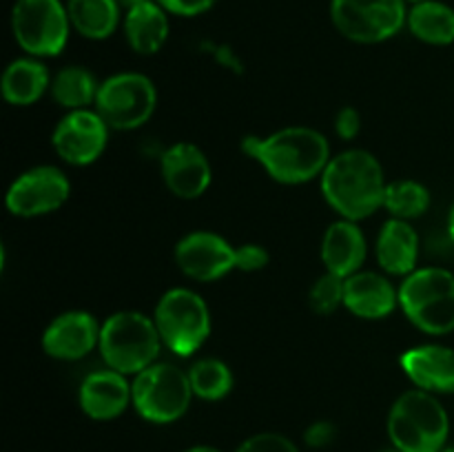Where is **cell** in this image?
Listing matches in <instances>:
<instances>
[{"label": "cell", "mask_w": 454, "mask_h": 452, "mask_svg": "<svg viewBox=\"0 0 454 452\" xmlns=\"http://www.w3.org/2000/svg\"><path fill=\"white\" fill-rule=\"evenodd\" d=\"M269 264V251L260 244H244V246H235V270H244V273H253Z\"/></svg>", "instance_id": "30"}, {"label": "cell", "mask_w": 454, "mask_h": 452, "mask_svg": "<svg viewBox=\"0 0 454 452\" xmlns=\"http://www.w3.org/2000/svg\"><path fill=\"white\" fill-rule=\"evenodd\" d=\"M177 269L198 282H215L235 270V246L211 230H193L176 246Z\"/></svg>", "instance_id": "13"}, {"label": "cell", "mask_w": 454, "mask_h": 452, "mask_svg": "<svg viewBox=\"0 0 454 452\" xmlns=\"http://www.w3.org/2000/svg\"><path fill=\"white\" fill-rule=\"evenodd\" d=\"M322 195L344 220H366L384 207L386 182L380 160L366 149L333 155L322 175Z\"/></svg>", "instance_id": "2"}, {"label": "cell", "mask_w": 454, "mask_h": 452, "mask_svg": "<svg viewBox=\"0 0 454 452\" xmlns=\"http://www.w3.org/2000/svg\"><path fill=\"white\" fill-rule=\"evenodd\" d=\"M78 401L84 415L91 419L111 421L122 415L129 403H133L131 384L127 381V375L114 368L96 370L80 384Z\"/></svg>", "instance_id": "16"}, {"label": "cell", "mask_w": 454, "mask_h": 452, "mask_svg": "<svg viewBox=\"0 0 454 452\" xmlns=\"http://www.w3.org/2000/svg\"><path fill=\"white\" fill-rule=\"evenodd\" d=\"M164 184L182 199H195L207 193L213 180V168L200 146L191 142L171 144L160 158Z\"/></svg>", "instance_id": "15"}, {"label": "cell", "mask_w": 454, "mask_h": 452, "mask_svg": "<svg viewBox=\"0 0 454 452\" xmlns=\"http://www.w3.org/2000/svg\"><path fill=\"white\" fill-rule=\"evenodd\" d=\"M122 29L133 51L140 56H153L164 47L168 38V29H171L168 12L158 0L142 3L124 12Z\"/></svg>", "instance_id": "21"}, {"label": "cell", "mask_w": 454, "mask_h": 452, "mask_svg": "<svg viewBox=\"0 0 454 452\" xmlns=\"http://www.w3.org/2000/svg\"><path fill=\"white\" fill-rule=\"evenodd\" d=\"M448 235L454 242V204L450 207V213H448Z\"/></svg>", "instance_id": "35"}, {"label": "cell", "mask_w": 454, "mask_h": 452, "mask_svg": "<svg viewBox=\"0 0 454 452\" xmlns=\"http://www.w3.org/2000/svg\"><path fill=\"white\" fill-rule=\"evenodd\" d=\"M406 0H331V20L344 38L377 44L406 27Z\"/></svg>", "instance_id": "9"}, {"label": "cell", "mask_w": 454, "mask_h": 452, "mask_svg": "<svg viewBox=\"0 0 454 452\" xmlns=\"http://www.w3.org/2000/svg\"><path fill=\"white\" fill-rule=\"evenodd\" d=\"M399 308L421 332L450 335L454 331V273L442 266L412 270L399 286Z\"/></svg>", "instance_id": "5"}, {"label": "cell", "mask_w": 454, "mask_h": 452, "mask_svg": "<svg viewBox=\"0 0 454 452\" xmlns=\"http://www.w3.org/2000/svg\"><path fill=\"white\" fill-rule=\"evenodd\" d=\"M388 434L402 452H442L450 434V419L437 394L415 388L390 408Z\"/></svg>", "instance_id": "3"}, {"label": "cell", "mask_w": 454, "mask_h": 452, "mask_svg": "<svg viewBox=\"0 0 454 452\" xmlns=\"http://www.w3.org/2000/svg\"><path fill=\"white\" fill-rule=\"evenodd\" d=\"M442 452H454V448H443Z\"/></svg>", "instance_id": "38"}, {"label": "cell", "mask_w": 454, "mask_h": 452, "mask_svg": "<svg viewBox=\"0 0 454 452\" xmlns=\"http://www.w3.org/2000/svg\"><path fill=\"white\" fill-rule=\"evenodd\" d=\"M98 89H100V82H98L91 71L84 69V66L71 65L53 75L49 93L67 111H78L89 109V105H96Z\"/></svg>", "instance_id": "25"}, {"label": "cell", "mask_w": 454, "mask_h": 452, "mask_svg": "<svg viewBox=\"0 0 454 452\" xmlns=\"http://www.w3.org/2000/svg\"><path fill=\"white\" fill-rule=\"evenodd\" d=\"M131 399L137 415L151 424L177 421L193 399L189 372L173 363L155 362L133 377Z\"/></svg>", "instance_id": "7"}, {"label": "cell", "mask_w": 454, "mask_h": 452, "mask_svg": "<svg viewBox=\"0 0 454 452\" xmlns=\"http://www.w3.org/2000/svg\"><path fill=\"white\" fill-rule=\"evenodd\" d=\"M12 31L18 47L34 58H53L67 47L71 31L69 12L62 0H16Z\"/></svg>", "instance_id": "8"}, {"label": "cell", "mask_w": 454, "mask_h": 452, "mask_svg": "<svg viewBox=\"0 0 454 452\" xmlns=\"http://www.w3.org/2000/svg\"><path fill=\"white\" fill-rule=\"evenodd\" d=\"M155 326L162 344L177 357H191L211 335V310L195 291L171 288L155 306Z\"/></svg>", "instance_id": "6"}, {"label": "cell", "mask_w": 454, "mask_h": 452, "mask_svg": "<svg viewBox=\"0 0 454 452\" xmlns=\"http://www.w3.org/2000/svg\"><path fill=\"white\" fill-rule=\"evenodd\" d=\"M384 208L397 220H415L428 213L430 191L417 180H395L386 186Z\"/></svg>", "instance_id": "27"}, {"label": "cell", "mask_w": 454, "mask_h": 452, "mask_svg": "<svg viewBox=\"0 0 454 452\" xmlns=\"http://www.w3.org/2000/svg\"><path fill=\"white\" fill-rule=\"evenodd\" d=\"M158 105V91L151 78L136 71L115 74L100 82L96 97V111L109 129L131 131L142 127L153 115Z\"/></svg>", "instance_id": "10"}, {"label": "cell", "mask_w": 454, "mask_h": 452, "mask_svg": "<svg viewBox=\"0 0 454 452\" xmlns=\"http://www.w3.org/2000/svg\"><path fill=\"white\" fill-rule=\"evenodd\" d=\"M71 182L58 167L40 164L29 168L9 184L7 204L9 213L18 217H40L58 211L69 199Z\"/></svg>", "instance_id": "11"}, {"label": "cell", "mask_w": 454, "mask_h": 452, "mask_svg": "<svg viewBox=\"0 0 454 452\" xmlns=\"http://www.w3.org/2000/svg\"><path fill=\"white\" fill-rule=\"evenodd\" d=\"M160 346L164 344L153 317L137 310H120L102 323L98 348L106 366L136 377L158 362Z\"/></svg>", "instance_id": "4"}, {"label": "cell", "mask_w": 454, "mask_h": 452, "mask_svg": "<svg viewBox=\"0 0 454 452\" xmlns=\"http://www.w3.org/2000/svg\"><path fill=\"white\" fill-rule=\"evenodd\" d=\"M408 29L417 40L434 47L454 43V9L442 0H426L408 9Z\"/></svg>", "instance_id": "24"}, {"label": "cell", "mask_w": 454, "mask_h": 452, "mask_svg": "<svg viewBox=\"0 0 454 452\" xmlns=\"http://www.w3.org/2000/svg\"><path fill=\"white\" fill-rule=\"evenodd\" d=\"M0 87H3V96L9 105L29 106L49 91L51 74L40 58H18L7 65Z\"/></svg>", "instance_id": "22"}, {"label": "cell", "mask_w": 454, "mask_h": 452, "mask_svg": "<svg viewBox=\"0 0 454 452\" xmlns=\"http://www.w3.org/2000/svg\"><path fill=\"white\" fill-rule=\"evenodd\" d=\"M377 261L388 275L408 277L412 270H417L419 260V235L412 229L411 222L393 220L381 226L377 235Z\"/></svg>", "instance_id": "20"}, {"label": "cell", "mask_w": 454, "mask_h": 452, "mask_svg": "<svg viewBox=\"0 0 454 452\" xmlns=\"http://www.w3.org/2000/svg\"><path fill=\"white\" fill-rule=\"evenodd\" d=\"M406 3H411V4H417V3H426V0H406Z\"/></svg>", "instance_id": "37"}, {"label": "cell", "mask_w": 454, "mask_h": 452, "mask_svg": "<svg viewBox=\"0 0 454 452\" xmlns=\"http://www.w3.org/2000/svg\"><path fill=\"white\" fill-rule=\"evenodd\" d=\"M118 3H120V7H122V12H127V9L137 7V4H142V3H149V0H118Z\"/></svg>", "instance_id": "34"}, {"label": "cell", "mask_w": 454, "mask_h": 452, "mask_svg": "<svg viewBox=\"0 0 454 452\" xmlns=\"http://www.w3.org/2000/svg\"><path fill=\"white\" fill-rule=\"evenodd\" d=\"M235 452H300V448L284 434L260 433L248 437Z\"/></svg>", "instance_id": "29"}, {"label": "cell", "mask_w": 454, "mask_h": 452, "mask_svg": "<svg viewBox=\"0 0 454 452\" xmlns=\"http://www.w3.org/2000/svg\"><path fill=\"white\" fill-rule=\"evenodd\" d=\"M384 452H402V450H397V448H393V450H384Z\"/></svg>", "instance_id": "39"}, {"label": "cell", "mask_w": 454, "mask_h": 452, "mask_svg": "<svg viewBox=\"0 0 454 452\" xmlns=\"http://www.w3.org/2000/svg\"><path fill=\"white\" fill-rule=\"evenodd\" d=\"M71 29L82 38L105 40L122 22V7L118 0H67Z\"/></svg>", "instance_id": "23"}, {"label": "cell", "mask_w": 454, "mask_h": 452, "mask_svg": "<svg viewBox=\"0 0 454 452\" xmlns=\"http://www.w3.org/2000/svg\"><path fill=\"white\" fill-rule=\"evenodd\" d=\"M335 434V424H331V421H315V424H310L309 428H306L304 441L309 443L310 448H326L328 443H333Z\"/></svg>", "instance_id": "33"}, {"label": "cell", "mask_w": 454, "mask_h": 452, "mask_svg": "<svg viewBox=\"0 0 454 452\" xmlns=\"http://www.w3.org/2000/svg\"><path fill=\"white\" fill-rule=\"evenodd\" d=\"M402 368L419 390L454 394V350L442 344H424L402 355Z\"/></svg>", "instance_id": "17"}, {"label": "cell", "mask_w": 454, "mask_h": 452, "mask_svg": "<svg viewBox=\"0 0 454 452\" xmlns=\"http://www.w3.org/2000/svg\"><path fill=\"white\" fill-rule=\"evenodd\" d=\"M109 142V124L96 109L69 111L56 124L51 144L65 162L74 167H87L96 162Z\"/></svg>", "instance_id": "12"}, {"label": "cell", "mask_w": 454, "mask_h": 452, "mask_svg": "<svg viewBox=\"0 0 454 452\" xmlns=\"http://www.w3.org/2000/svg\"><path fill=\"white\" fill-rule=\"evenodd\" d=\"M344 306L362 319H384L399 306V291L386 275L357 270L346 277Z\"/></svg>", "instance_id": "18"}, {"label": "cell", "mask_w": 454, "mask_h": 452, "mask_svg": "<svg viewBox=\"0 0 454 452\" xmlns=\"http://www.w3.org/2000/svg\"><path fill=\"white\" fill-rule=\"evenodd\" d=\"M186 372H189L193 394L204 401H220L233 390V372L222 359H198Z\"/></svg>", "instance_id": "26"}, {"label": "cell", "mask_w": 454, "mask_h": 452, "mask_svg": "<svg viewBox=\"0 0 454 452\" xmlns=\"http://www.w3.org/2000/svg\"><path fill=\"white\" fill-rule=\"evenodd\" d=\"M168 13H176V16L191 18L200 16V13L208 12L217 0H158Z\"/></svg>", "instance_id": "31"}, {"label": "cell", "mask_w": 454, "mask_h": 452, "mask_svg": "<svg viewBox=\"0 0 454 452\" xmlns=\"http://www.w3.org/2000/svg\"><path fill=\"white\" fill-rule=\"evenodd\" d=\"M186 452H222V450H217V448H213V446H193V448H189Z\"/></svg>", "instance_id": "36"}, {"label": "cell", "mask_w": 454, "mask_h": 452, "mask_svg": "<svg viewBox=\"0 0 454 452\" xmlns=\"http://www.w3.org/2000/svg\"><path fill=\"white\" fill-rule=\"evenodd\" d=\"M362 129V115L355 106H341L335 118V131L341 140H353Z\"/></svg>", "instance_id": "32"}, {"label": "cell", "mask_w": 454, "mask_h": 452, "mask_svg": "<svg viewBox=\"0 0 454 452\" xmlns=\"http://www.w3.org/2000/svg\"><path fill=\"white\" fill-rule=\"evenodd\" d=\"M344 286L346 279L340 275L324 273L313 282L309 291V304L317 315L335 313L340 306H344Z\"/></svg>", "instance_id": "28"}, {"label": "cell", "mask_w": 454, "mask_h": 452, "mask_svg": "<svg viewBox=\"0 0 454 452\" xmlns=\"http://www.w3.org/2000/svg\"><path fill=\"white\" fill-rule=\"evenodd\" d=\"M242 151L282 184L315 180L333 158L326 136L310 127H286L264 137L247 136Z\"/></svg>", "instance_id": "1"}, {"label": "cell", "mask_w": 454, "mask_h": 452, "mask_svg": "<svg viewBox=\"0 0 454 452\" xmlns=\"http://www.w3.org/2000/svg\"><path fill=\"white\" fill-rule=\"evenodd\" d=\"M100 328L102 323H98L87 310L62 313L44 328L43 350L60 362L82 359L100 344Z\"/></svg>", "instance_id": "14"}, {"label": "cell", "mask_w": 454, "mask_h": 452, "mask_svg": "<svg viewBox=\"0 0 454 452\" xmlns=\"http://www.w3.org/2000/svg\"><path fill=\"white\" fill-rule=\"evenodd\" d=\"M366 235L353 220H337L326 229L322 238V261L328 273L350 277L366 261Z\"/></svg>", "instance_id": "19"}]
</instances>
